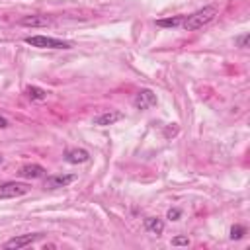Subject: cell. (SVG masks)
Returning <instances> with one entry per match:
<instances>
[{
  "label": "cell",
  "mask_w": 250,
  "mask_h": 250,
  "mask_svg": "<svg viewBox=\"0 0 250 250\" xmlns=\"http://www.w3.org/2000/svg\"><path fill=\"white\" fill-rule=\"evenodd\" d=\"M248 39H250V35H248V33H244V35L234 37V43H236L240 49H246V47H248Z\"/></svg>",
  "instance_id": "15"
},
{
  "label": "cell",
  "mask_w": 250,
  "mask_h": 250,
  "mask_svg": "<svg viewBox=\"0 0 250 250\" xmlns=\"http://www.w3.org/2000/svg\"><path fill=\"white\" fill-rule=\"evenodd\" d=\"M45 168L41 164H23L20 170H18V176L20 178H25V180H37V178H43L45 176Z\"/></svg>",
  "instance_id": "7"
},
{
  "label": "cell",
  "mask_w": 250,
  "mask_h": 250,
  "mask_svg": "<svg viewBox=\"0 0 250 250\" xmlns=\"http://www.w3.org/2000/svg\"><path fill=\"white\" fill-rule=\"evenodd\" d=\"M53 20L43 16V14H33V16H23L20 20V25H25V27H47L51 25Z\"/></svg>",
  "instance_id": "8"
},
{
  "label": "cell",
  "mask_w": 250,
  "mask_h": 250,
  "mask_svg": "<svg viewBox=\"0 0 250 250\" xmlns=\"http://www.w3.org/2000/svg\"><path fill=\"white\" fill-rule=\"evenodd\" d=\"M76 180L74 174H51L45 178V189H59V188H66L68 184H72Z\"/></svg>",
  "instance_id": "5"
},
{
  "label": "cell",
  "mask_w": 250,
  "mask_h": 250,
  "mask_svg": "<svg viewBox=\"0 0 250 250\" xmlns=\"http://www.w3.org/2000/svg\"><path fill=\"white\" fill-rule=\"evenodd\" d=\"M25 94H27L29 100H35V102H41V100L47 98V92H45L43 88H39V86H29V88L25 90Z\"/></svg>",
  "instance_id": "13"
},
{
  "label": "cell",
  "mask_w": 250,
  "mask_h": 250,
  "mask_svg": "<svg viewBox=\"0 0 250 250\" xmlns=\"http://www.w3.org/2000/svg\"><path fill=\"white\" fill-rule=\"evenodd\" d=\"M182 21H184V16H172V18L156 20V25H158V27H180Z\"/></svg>",
  "instance_id": "12"
},
{
  "label": "cell",
  "mask_w": 250,
  "mask_h": 250,
  "mask_svg": "<svg viewBox=\"0 0 250 250\" xmlns=\"http://www.w3.org/2000/svg\"><path fill=\"white\" fill-rule=\"evenodd\" d=\"M156 94L152 92V90H148V88H143V90H139L137 94H135V98H133V105L137 107V109H148V107H152V105H156Z\"/></svg>",
  "instance_id": "4"
},
{
  "label": "cell",
  "mask_w": 250,
  "mask_h": 250,
  "mask_svg": "<svg viewBox=\"0 0 250 250\" xmlns=\"http://www.w3.org/2000/svg\"><path fill=\"white\" fill-rule=\"evenodd\" d=\"M23 41L37 49H70L72 47L70 41L59 39V37H49V35H27Z\"/></svg>",
  "instance_id": "2"
},
{
  "label": "cell",
  "mask_w": 250,
  "mask_h": 250,
  "mask_svg": "<svg viewBox=\"0 0 250 250\" xmlns=\"http://www.w3.org/2000/svg\"><path fill=\"white\" fill-rule=\"evenodd\" d=\"M29 191V184L25 182H2L0 184V197H20Z\"/></svg>",
  "instance_id": "3"
},
{
  "label": "cell",
  "mask_w": 250,
  "mask_h": 250,
  "mask_svg": "<svg viewBox=\"0 0 250 250\" xmlns=\"http://www.w3.org/2000/svg\"><path fill=\"white\" fill-rule=\"evenodd\" d=\"M244 234H246V227H242V225H234L230 229V238L232 240H240Z\"/></svg>",
  "instance_id": "14"
},
{
  "label": "cell",
  "mask_w": 250,
  "mask_h": 250,
  "mask_svg": "<svg viewBox=\"0 0 250 250\" xmlns=\"http://www.w3.org/2000/svg\"><path fill=\"white\" fill-rule=\"evenodd\" d=\"M182 217V211L178 209V207H174V209H168V219L170 221H178Z\"/></svg>",
  "instance_id": "17"
},
{
  "label": "cell",
  "mask_w": 250,
  "mask_h": 250,
  "mask_svg": "<svg viewBox=\"0 0 250 250\" xmlns=\"http://www.w3.org/2000/svg\"><path fill=\"white\" fill-rule=\"evenodd\" d=\"M2 162H4V156H2V154H0V164H2Z\"/></svg>",
  "instance_id": "19"
},
{
  "label": "cell",
  "mask_w": 250,
  "mask_h": 250,
  "mask_svg": "<svg viewBox=\"0 0 250 250\" xmlns=\"http://www.w3.org/2000/svg\"><path fill=\"white\" fill-rule=\"evenodd\" d=\"M119 119H123V113L109 109V111H104V113L96 115V117H94V125H98V127H107V125L117 123Z\"/></svg>",
  "instance_id": "9"
},
{
  "label": "cell",
  "mask_w": 250,
  "mask_h": 250,
  "mask_svg": "<svg viewBox=\"0 0 250 250\" xmlns=\"http://www.w3.org/2000/svg\"><path fill=\"white\" fill-rule=\"evenodd\" d=\"M143 227H145V230H146V232L156 234V236H160V234L164 232V221H162V219H158V217H145Z\"/></svg>",
  "instance_id": "11"
},
{
  "label": "cell",
  "mask_w": 250,
  "mask_h": 250,
  "mask_svg": "<svg viewBox=\"0 0 250 250\" xmlns=\"http://www.w3.org/2000/svg\"><path fill=\"white\" fill-rule=\"evenodd\" d=\"M172 244L174 246H188L189 244V238L188 236H174L172 238Z\"/></svg>",
  "instance_id": "16"
},
{
  "label": "cell",
  "mask_w": 250,
  "mask_h": 250,
  "mask_svg": "<svg viewBox=\"0 0 250 250\" xmlns=\"http://www.w3.org/2000/svg\"><path fill=\"white\" fill-rule=\"evenodd\" d=\"M64 160L68 164H84L90 160V152L84 150V148H68L64 152Z\"/></svg>",
  "instance_id": "10"
},
{
  "label": "cell",
  "mask_w": 250,
  "mask_h": 250,
  "mask_svg": "<svg viewBox=\"0 0 250 250\" xmlns=\"http://www.w3.org/2000/svg\"><path fill=\"white\" fill-rule=\"evenodd\" d=\"M219 14V8L217 6H203L201 10H197V12H193V14H189V16H184V21H182V29H186V31H193V29H201V27H205L207 23H211L213 20H215V16Z\"/></svg>",
  "instance_id": "1"
},
{
  "label": "cell",
  "mask_w": 250,
  "mask_h": 250,
  "mask_svg": "<svg viewBox=\"0 0 250 250\" xmlns=\"http://www.w3.org/2000/svg\"><path fill=\"white\" fill-rule=\"evenodd\" d=\"M43 234L41 232H31V234H20V236H14L10 240L4 242V248H23V246H29L33 242H37Z\"/></svg>",
  "instance_id": "6"
},
{
  "label": "cell",
  "mask_w": 250,
  "mask_h": 250,
  "mask_svg": "<svg viewBox=\"0 0 250 250\" xmlns=\"http://www.w3.org/2000/svg\"><path fill=\"white\" fill-rule=\"evenodd\" d=\"M4 127H8V119L0 115V129H4Z\"/></svg>",
  "instance_id": "18"
}]
</instances>
